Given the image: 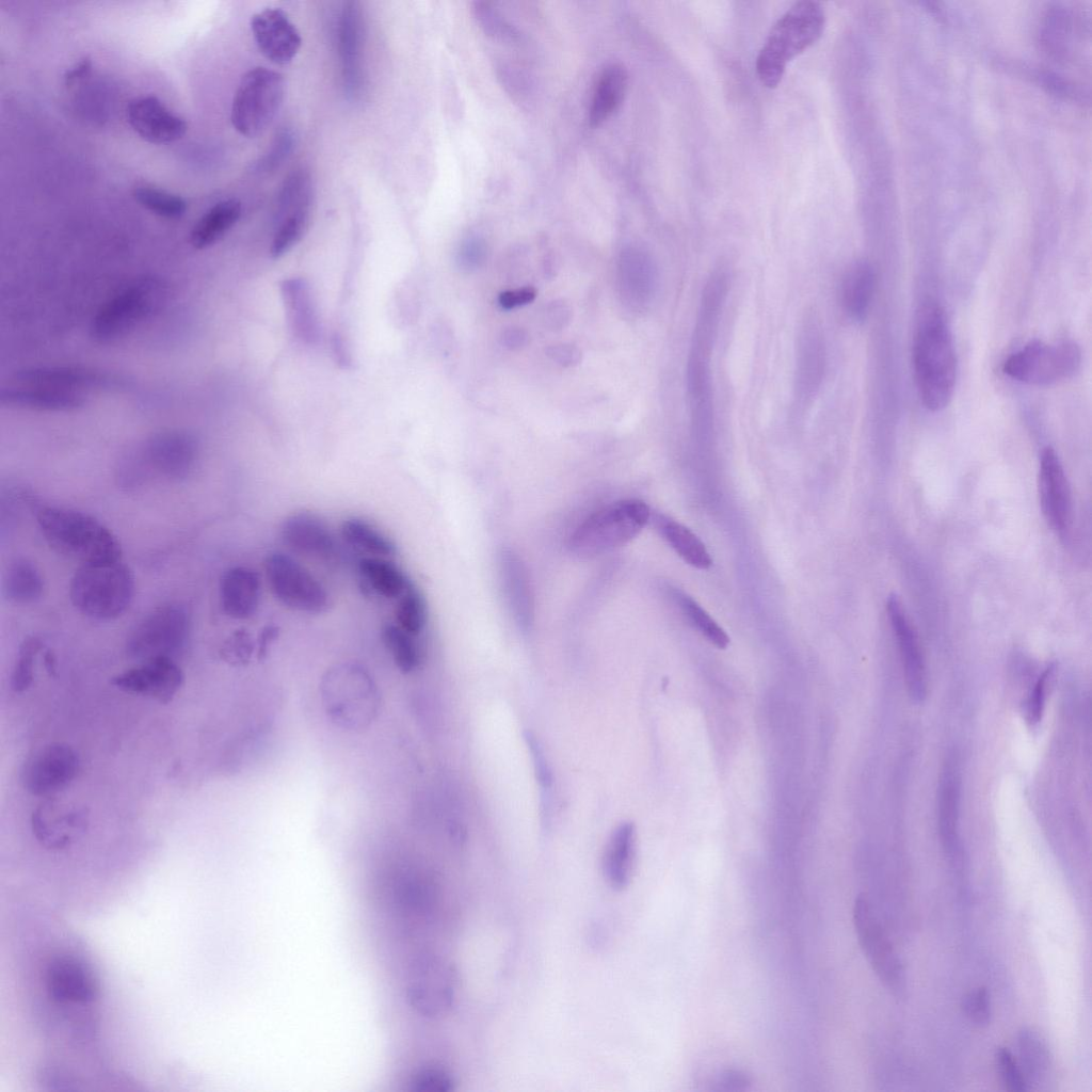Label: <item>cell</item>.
<instances>
[{"mask_svg":"<svg viewBox=\"0 0 1092 1092\" xmlns=\"http://www.w3.org/2000/svg\"><path fill=\"white\" fill-rule=\"evenodd\" d=\"M913 354L921 402L933 412L945 408L954 390L957 358L944 310L937 304L928 303L919 311Z\"/></svg>","mask_w":1092,"mask_h":1092,"instance_id":"obj_1","label":"cell"},{"mask_svg":"<svg viewBox=\"0 0 1092 1092\" xmlns=\"http://www.w3.org/2000/svg\"><path fill=\"white\" fill-rule=\"evenodd\" d=\"M38 528L58 553L81 565L119 561L122 547L112 531L95 517L70 509L41 507Z\"/></svg>","mask_w":1092,"mask_h":1092,"instance_id":"obj_2","label":"cell"},{"mask_svg":"<svg viewBox=\"0 0 1092 1092\" xmlns=\"http://www.w3.org/2000/svg\"><path fill=\"white\" fill-rule=\"evenodd\" d=\"M825 20L822 5L812 0L796 2L776 20L756 58L765 86H777L788 63L821 37Z\"/></svg>","mask_w":1092,"mask_h":1092,"instance_id":"obj_3","label":"cell"},{"mask_svg":"<svg viewBox=\"0 0 1092 1092\" xmlns=\"http://www.w3.org/2000/svg\"><path fill=\"white\" fill-rule=\"evenodd\" d=\"M42 973L43 989L50 1008L70 1024L77 1019L82 1028L84 1024L81 1022H90L92 1009L100 993L99 981L91 963L80 951L62 948L47 957Z\"/></svg>","mask_w":1092,"mask_h":1092,"instance_id":"obj_4","label":"cell"},{"mask_svg":"<svg viewBox=\"0 0 1092 1092\" xmlns=\"http://www.w3.org/2000/svg\"><path fill=\"white\" fill-rule=\"evenodd\" d=\"M134 577L121 560L80 565L69 584L74 606L95 620H113L122 615L134 596Z\"/></svg>","mask_w":1092,"mask_h":1092,"instance_id":"obj_5","label":"cell"},{"mask_svg":"<svg viewBox=\"0 0 1092 1092\" xmlns=\"http://www.w3.org/2000/svg\"><path fill=\"white\" fill-rule=\"evenodd\" d=\"M651 510L639 499L612 502L588 516L572 533L571 551L579 558H593L619 548L635 539L648 523Z\"/></svg>","mask_w":1092,"mask_h":1092,"instance_id":"obj_6","label":"cell"},{"mask_svg":"<svg viewBox=\"0 0 1092 1092\" xmlns=\"http://www.w3.org/2000/svg\"><path fill=\"white\" fill-rule=\"evenodd\" d=\"M285 96L283 76L266 67L246 71L236 90L230 119L243 136L256 138L272 124Z\"/></svg>","mask_w":1092,"mask_h":1092,"instance_id":"obj_7","label":"cell"},{"mask_svg":"<svg viewBox=\"0 0 1092 1092\" xmlns=\"http://www.w3.org/2000/svg\"><path fill=\"white\" fill-rule=\"evenodd\" d=\"M853 925L861 949L878 979L893 996L903 998L906 993L903 964L864 895H858L854 901Z\"/></svg>","mask_w":1092,"mask_h":1092,"instance_id":"obj_8","label":"cell"},{"mask_svg":"<svg viewBox=\"0 0 1092 1092\" xmlns=\"http://www.w3.org/2000/svg\"><path fill=\"white\" fill-rule=\"evenodd\" d=\"M263 566L272 594L286 607L320 614L332 606L331 596L322 583L289 555L272 552Z\"/></svg>","mask_w":1092,"mask_h":1092,"instance_id":"obj_9","label":"cell"},{"mask_svg":"<svg viewBox=\"0 0 1092 1092\" xmlns=\"http://www.w3.org/2000/svg\"><path fill=\"white\" fill-rule=\"evenodd\" d=\"M1081 364V352L1074 342L1031 341L1013 353L1003 365L1010 378L1030 385H1050L1073 376Z\"/></svg>","mask_w":1092,"mask_h":1092,"instance_id":"obj_10","label":"cell"},{"mask_svg":"<svg viewBox=\"0 0 1092 1092\" xmlns=\"http://www.w3.org/2000/svg\"><path fill=\"white\" fill-rule=\"evenodd\" d=\"M190 615L180 604H166L147 614L130 632L127 653L146 661L156 657H173L186 644Z\"/></svg>","mask_w":1092,"mask_h":1092,"instance_id":"obj_11","label":"cell"},{"mask_svg":"<svg viewBox=\"0 0 1092 1092\" xmlns=\"http://www.w3.org/2000/svg\"><path fill=\"white\" fill-rule=\"evenodd\" d=\"M161 285L150 278L130 285L100 309L93 323V335L100 341L112 340L131 328L158 305Z\"/></svg>","mask_w":1092,"mask_h":1092,"instance_id":"obj_12","label":"cell"},{"mask_svg":"<svg viewBox=\"0 0 1092 1092\" xmlns=\"http://www.w3.org/2000/svg\"><path fill=\"white\" fill-rule=\"evenodd\" d=\"M728 291V276L717 269L708 276L695 317L686 371L709 372L720 318Z\"/></svg>","mask_w":1092,"mask_h":1092,"instance_id":"obj_13","label":"cell"},{"mask_svg":"<svg viewBox=\"0 0 1092 1092\" xmlns=\"http://www.w3.org/2000/svg\"><path fill=\"white\" fill-rule=\"evenodd\" d=\"M78 757L64 743H50L31 755L21 772L23 787L34 796H47L60 791L75 777Z\"/></svg>","mask_w":1092,"mask_h":1092,"instance_id":"obj_14","label":"cell"},{"mask_svg":"<svg viewBox=\"0 0 1092 1092\" xmlns=\"http://www.w3.org/2000/svg\"><path fill=\"white\" fill-rule=\"evenodd\" d=\"M796 349L794 398L799 405H806L817 396L826 365L824 336L816 317H805Z\"/></svg>","mask_w":1092,"mask_h":1092,"instance_id":"obj_15","label":"cell"},{"mask_svg":"<svg viewBox=\"0 0 1092 1092\" xmlns=\"http://www.w3.org/2000/svg\"><path fill=\"white\" fill-rule=\"evenodd\" d=\"M116 675L112 684L121 690L167 703L183 682L181 669L171 657H156Z\"/></svg>","mask_w":1092,"mask_h":1092,"instance_id":"obj_16","label":"cell"},{"mask_svg":"<svg viewBox=\"0 0 1092 1092\" xmlns=\"http://www.w3.org/2000/svg\"><path fill=\"white\" fill-rule=\"evenodd\" d=\"M1038 487L1045 520L1058 534H1064L1071 523V491L1060 459L1051 447L1041 452Z\"/></svg>","mask_w":1092,"mask_h":1092,"instance_id":"obj_17","label":"cell"},{"mask_svg":"<svg viewBox=\"0 0 1092 1092\" xmlns=\"http://www.w3.org/2000/svg\"><path fill=\"white\" fill-rule=\"evenodd\" d=\"M251 30L259 51L274 64L291 62L302 45L300 32L279 7H267L254 14Z\"/></svg>","mask_w":1092,"mask_h":1092,"instance_id":"obj_18","label":"cell"},{"mask_svg":"<svg viewBox=\"0 0 1092 1092\" xmlns=\"http://www.w3.org/2000/svg\"><path fill=\"white\" fill-rule=\"evenodd\" d=\"M886 610L899 647L909 694L913 701L922 702L927 694V679L917 636L897 596H889Z\"/></svg>","mask_w":1092,"mask_h":1092,"instance_id":"obj_19","label":"cell"},{"mask_svg":"<svg viewBox=\"0 0 1092 1092\" xmlns=\"http://www.w3.org/2000/svg\"><path fill=\"white\" fill-rule=\"evenodd\" d=\"M338 53L344 93L351 100L362 95V20L356 2H344L338 20Z\"/></svg>","mask_w":1092,"mask_h":1092,"instance_id":"obj_20","label":"cell"},{"mask_svg":"<svg viewBox=\"0 0 1092 1092\" xmlns=\"http://www.w3.org/2000/svg\"><path fill=\"white\" fill-rule=\"evenodd\" d=\"M127 121L143 140L152 144L175 142L184 135L188 128L183 118L171 112L155 96L131 100L127 107Z\"/></svg>","mask_w":1092,"mask_h":1092,"instance_id":"obj_21","label":"cell"},{"mask_svg":"<svg viewBox=\"0 0 1092 1092\" xmlns=\"http://www.w3.org/2000/svg\"><path fill=\"white\" fill-rule=\"evenodd\" d=\"M197 457L195 440L183 433L171 432L155 436L144 452L145 465L161 476L180 480L192 471Z\"/></svg>","mask_w":1092,"mask_h":1092,"instance_id":"obj_22","label":"cell"},{"mask_svg":"<svg viewBox=\"0 0 1092 1092\" xmlns=\"http://www.w3.org/2000/svg\"><path fill=\"white\" fill-rule=\"evenodd\" d=\"M418 979L412 987L413 1005L428 1015L447 1012L454 1000L455 974L443 961L427 960L419 965Z\"/></svg>","mask_w":1092,"mask_h":1092,"instance_id":"obj_23","label":"cell"},{"mask_svg":"<svg viewBox=\"0 0 1092 1092\" xmlns=\"http://www.w3.org/2000/svg\"><path fill=\"white\" fill-rule=\"evenodd\" d=\"M280 537L290 549L309 557L331 559L337 549L328 526L308 512L289 515L282 524Z\"/></svg>","mask_w":1092,"mask_h":1092,"instance_id":"obj_24","label":"cell"},{"mask_svg":"<svg viewBox=\"0 0 1092 1092\" xmlns=\"http://www.w3.org/2000/svg\"><path fill=\"white\" fill-rule=\"evenodd\" d=\"M258 574L246 566H235L226 571L220 582V600L223 611L230 617L245 620L258 610L261 594Z\"/></svg>","mask_w":1092,"mask_h":1092,"instance_id":"obj_25","label":"cell"},{"mask_svg":"<svg viewBox=\"0 0 1092 1092\" xmlns=\"http://www.w3.org/2000/svg\"><path fill=\"white\" fill-rule=\"evenodd\" d=\"M637 833L632 822L619 824L611 833L603 855V874L614 890L625 889L633 876Z\"/></svg>","mask_w":1092,"mask_h":1092,"instance_id":"obj_26","label":"cell"},{"mask_svg":"<svg viewBox=\"0 0 1092 1092\" xmlns=\"http://www.w3.org/2000/svg\"><path fill=\"white\" fill-rule=\"evenodd\" d=\"M499 572L511 612L519 626L527 629L533 617V600L525 565L513 550L504 548L499 555Z\"/></svg>","mask_w":1092,"mask_h":1092,"instance_id":"obj_27","label":"cell"},{"mask_svg":"<svg viewBox=\"0 0 1092 1092\" xmlns=\"http://www.w3.org/2000/svg\"><path fill=\"white\" fill-rule=\"evenodd\" d=\"M628 84V74L621 64L607 65L600 73L589 108V123L596 127L607 121L622 103Z\"/></svg>","mask_w":1092,"mask_h":1092,"instance_id":"obj_28","label":"cell"},{"mask_svg":"<svg viewBox=\"0 0 1092 1092\" xmlns=\"http://www.w3.org/2000/svg\"><path fill=\"white\" fill-rule=\"evenodd\" d=\"M874 290V271L872 266L858 260L846 271L840 289L841 305L847 316L862 322L868 315Z\"/></svg>","mask_w":1092,"mask_h":1092,"instance_id":"obj_29","label":"cell"},{"mask_svg":"<svg viewBox=\"0 0 1092 1092\" xmlns=\"http://www.w3.org/2000/svg\"><path fill=\"white\" fill-rule=\"evenodd\" d=\"M288 318L294 333L306 341L318 336V320L310 290L304 279L288 278L282 284Z\"/></svg>","mask_w":1092,"mask_h":1092,"instance_id":"obj_30","label":"cell"},{"mask_svg":"<svg viewBox=\"0 0 1092 1092\" xmlns=\"http://www.w3.org/2000/svg\"><path fill=\"white\" fill-rule=\"evenodd\" d=\"M0 399L5 405L45 411H69L83 404L82 397L73 391L23 385L2 390Z\"/></svg>","mask_w":1092,"mask_h":1092,"instance_id":"obj_31","label":"cell"},{"mask_svg":"<svg viewBox=\"0 0 1092 1092\" xmlns=\"http://www.w3.org/2000/svg\"><path fill=\"white\" fill-rule=\"evenodd\" d=\"M16 379L23 386L73 392L83 387L100 386L108 381L99 373L71 368H35L18 373Z\"/></svg>","mask_w":1092,"mask_h":1092,"instance_id":"obj_32","label":"cell"},{"mask_svg":"<svg viewBox=\"0 0 1092 1092\" xmlns=\"http://www.w3.org/2000/svg\"><path fill=\"white\" fill-rule=\"evenodd\" d=\"M1018 1064L1030 1085H1040L1049 1075L1051 1067L1050 1050L1043 1037L1031 1027H1023L1016 1034Z\"/></svg>","mask_w":1092,"mask_h":1092,"instance_id":"obj_33","label":"cell"},{"mask_svg":"<svg viewBox=\"0 0 1092 1092\" xmlns=\"http://www.w3.org/2000/svg\"><path fill=\"white\" fill-rule=\"evenodd\" d=\"M241 203L236 198L213 205L194 225L190 241L196 248H205L220 240L240 219Z\"/></svg>","mask_w":1092,"mask_h":1092,"instance_id":"obj_34","label":"cell"},{"mask_svg":"<svg viewBox=\"0 0 1092 1092\" xmlns=\"http://www.w3.org/2000/svg\"><path fill=\"white\" fill-rule=\"evenodd\" d=\"M357 567L372 591L385 598L400 597L413 583L397 564L386 558H363Z\"/></svg>","mask_w":1092,"mask_h":1092,"instance_id":"obj_35","label":"cell"},{"mask_svg":"<svg viewBox=\"0 0 1092 1092\" xmlns=\"http://www.w3.org/2000/svg\"><path fill=\"white\" fill-rule=\"evenodd\" d=\"M655 523L664 540L686 563L698 569L710 567L709 552L690 529L663 517H655Z\"/></svg>","mask_w":1092,"mask_h":1092,"instance_id":"obj_36","label":"cell"},{"mask_svg":"<svg viewBox=\"0 0 1092 1092\" xmlns=\"http://www.w3.org/2000/svg\"><path fill=\"white\" fill-rule=\"evenodd\" d=\"M341 536L349 545L373 557L392 558L397 553L395 542L363 518L346 519L341 525Z\"/></svg>","mask_w":1092,"mask_h":1092,"instance_id":"obj_37","label":"cell"},{"mask_svg":"<svg viewBox=\"0 0 1092 1092\" xmlns=\"http://www.w3.org/2000/svg\"><path fill=\"white\" fill-rule=\"evenodd\" d=\"M44 582L36 566L27 559L14 561L4 578L5 596L18 604H30L37 600L43 593Z\"/></svg>","mask_w":1092,"mask_h":1092,"instance_id":"obj_38","label":"cell"},{"mask_svg":"<svg viewBox=\"0 0 1092 1092\" xmlns=\"http://www.w3.org/2000/svg\"><path fill=\"white\" fill-rule=\"evenodd\" d=\"M412 636L394 624L384 625L381 631L384 645L403 672L413 671L419 663V651Z\"/></svg>","mask_w":1092,"mask_h":1092,"instance_id":"obj_39","label":"cell"},{"mask_svg":"<svg viewBox=\"0 0 1092 1092\" xmlns=\"http://www.w3.org/2000/svg\"><path fill=\"white\" fill-rule=\"evenodd\" d=\"M395 615L397 625L413 636L423 629L428 619L427 604L420 591L413 583L400 596Z\"/></svg>","mask_w":1092,"mask_h":1092,"instance_id":"obj_40","label":"cell"},{"mask_svg":"<svg viewBox=\"0 0 1092 1092\" xmlns=\"http://www.w3.org/2000/svg\"><path fill=\"white\" fill-rule=\"evenodd\" d=\"M310 216V207L299 209L284 216L271 244V255L279 258L291 250L305 234Z\"/></svg>","mask_w":1092,"mask_h":1092,"instance_id":"obj_41","label":"cell"},{"mask_svg":"<svg viewBox=\"0 0 1092 1092\" xmlns=\"http://www.w3.org/2000/svg\"><path fill=\"white\" fill-rule=\"evenodd\" d=\"M133 197L144 208L166 219H178L187 211V203L182 197L154 187L135 188Z\"/></svg>","mask_w":1092,"mask_h":1092,"instance_id":"obj_42","label":"cell"},{"mask_svg":"<svg viewBox=\"0 0 1092 1092\" xmlns=\"http://www.w3.org/2000/svg\"><path fill=\"white\" fill-rule=\"evenodd\" d=\"M679 605L690 624L712 645L723 649L727 647L729 638L722 627L692 598L679 596Z\"/></svg>","mask_w":1092,"mask_h":1092,"instance_id":"obj_43","label":"cell"},{"mask_svg":"<svg viewBox=\"0 0 1092 1092\" xmlns=\"http://www.w3.org/2000/svg\"><path fill=\"white\" fill-rule=\"evenodd\" d=\"M473 15L480 27L488 35L510 41H515L519 37L517 29L489 2H476L473 4Z\"/></svg>","mask_w":1092,"mask_h":1092,"instance_id":"obj_44","label":"cell"},{"mask_svg":"<svg viewBox=\"0 0 1092 1092\" xmlns=\"http://www.w3.org/2000/svg\"><path fill=\"white\" fill-rule=\"evenodd\" d=\"M294 143L295 135L291 128H282L267 151L254 163V171L267 174L279 167L292 151Z\"/></svg>","mask_w":1092,"mask_h":1092,"instance_id":"obj_45","label":"cell"},{"mask_svg":"<svg viewBox=\"0 0 1092 1092\" xmlns=\"http://www.w3.org/2000/svg\"><path fill=\"white\" fill-rule=\"evenodd\" d=\"M957 786L951 775H947L943 786L941 802V825L946 848L953 852L956 850L954 817L957 807Z\"/></svg>","mask_w":1092,"mask_h":1092,"instance_id":"obj_46","label":"cell"},{"mask_svg":"<svg viewBox=\"0 0 1092 1092\" xmlns=\"http://www.w3.org/2000/svg\"><path fill=\"white\" fill-rule=\"evenodd\" d=\"M995 1065L1005 1088L1011 1092L1028 1091V1086L1017 1060L1007 1047H998L994 1055Z\"/></svg>","mask_w":1092,"mask_h":1092,"instance_id":"obj_47","label":"cell"},{"mask_svg":"<svg viewBox=\"0 0 1092 1092\" xmlns=\"http://www.w3.org/2000/svg\"><path fill=\"white\" fill-rule=\"evenodd\" d=\"M41 641L34 637L26 639L21 644L12 676L14 690L21 691L30 685L33 675V662L41 648Z\"/></svg>","mask_w":1092,"mask_h":1092,"instance_id":"obj_48","label":"cell"},{"mask_svg":"<svg viewBox=\"0 0 1092 1092\" xmlns=\"http://www.w3.org/2000/svg\"><path fill=\"white\" fill-rule=\"evenodd\" d=\"M962 1010L974 1025L989 1026L992 1018V1006L987 990L978 987L967 993L962 1000Z\"/></svg>","mask_w":1092,"mask_h":1092,"instance_id":"obj_49","label":"cell"},{"mask_svg":"<svg viewBox=\"0 0 1092 1092\" xmlns=\"http://www.w3.org/2000/svg\"><path fill=\"white\" fill-rule=\"evenodd\" d=\"M253 652V642L245 629L235 630L222 644V658L234 665L245 663Z\"/></svg>","mask_w":1092,"mask_h":1092,"instance_id":"obj_50","label":"cell"},{"mask_svg":"<svg viewBox=\"0 0 1092 1092\" xmlns=\"http://www.w3.org/2000/svg\"><path fill=\"white\" fill-rule=\"evenodd\" d=\"M525 739L531 754L536 780L544 789H548L552 785V772L544 749L533 733L527 732Z\"/></svg>","mask_w":1092,"mask_h":1092,"instance_id":"obj_51","label":"cell"},{"mask_svg":"<svg viewBox=\"0 0 1092 1092\" xmlns=\"http://www.w3.org/2000/svg\"><path fill=\"white\" fill-rule=\"evenodd\" d=\"M1049 672L1050 669L1048 668L1038 678L1033 687V690L1031 691L1027 700L1026 718L1030 724H1037L1040 722L1045 700V687Z\"/></svg>","mask_w":1092,"mask_h":1092,"instance_id":"obj_52","label":"cell"},{"mask_svg":"<svg viewBox=\"0 0 1092 1092\" xmlns=\"http://www.w3.org/2000/svg\"><path fill=\"white\" fill-rule=\"evenodd\" d=\"M420 1090L448 1092L453 1090V1078L444 1070L429 1069L421 1073L417 1080Z\"/></svg>","mask_w":1092,"mask_h":1092,"instance_id":"obj_53","label":"cell"},{"mask_svg":"<svg viewBox=\"0 0 1092 1092\" xmlns=\"http://www.w3.org/2000/svg\"><path fill=\"white\" fill-rule=\"evenodd\" d=\"M547 356L562 367H573L579 364L581 352L571 343H556L546 349Z\"/></svg>","mask_w":1092,"mask_h":1092,"instance_id":"obj_54","label":"cell"},{"mask_svg":"<svg viewBox=\"0 0 1092 1092\" xmlns=\"http://www.w3.org/2000/svg\"><path fill=\"white\" fill-rule=\"evenodd\" d=\"M717 1085L723 1091H745L751 1086V1079L739 1070H725L719 1075Z\"/></svg>","mask_w":1092,"mask_h":1092,"instance_id":"obj_55","label":"cell"},{"mask_svg":"<svg viewBox=\"0 0 1092 1092\" xmlns=\"http://www.w3.org/2000/svg\"><path fill=\"white\" fill-rule=\"evenodd\" d=\"M571 319V308L563 301L551 302L545 310V322L551 330H561Z\"/></svg>","mask_w":1092,"mask_h":1092,"instance_id":"obj_56","label":"cell"},{"mask_svg":"<svg viewBox=\"0 0 1092 1092\" xmlns=\"http://www.w3.org/2000/svg\"><path fill=\"white\" fill-rule=\"evenodd\" d=\"M535 294V290L531 287L505 291L500 294L499 303L503 308L511 309L530 303L534 300Z\"/></svg>","mask_w":1092,"mask_h":1092,"instance_id":"obj_57","label":"cell"},{"mask_svg":"<svg viewBox=\"0 0 1092 1092\" xmlns=\"http://www.w3.org/2000/svg\"><path fill=\"white\" fill-rule=\"evenodd\" d=\"M501 343L510 350H518L528 342V334L521 327L511 326L501 334Z\"/></svg>","mask_w":1092,"mask_h":1092,"instance_id":"obj_58","label":"cell"},{"mask_svg":"<svg viewBox=\"0 0 1092 1092\" xmlns=\"http://www.w3.org/2000/svg\"><path fill=\"white\" fill-rule=\"evenodd\" d=\"M92 68V61L89 57L81 59L73 67L66 70L64 80L66 85L75 83L77 80L83 78Z\"/></svg>","mask_w":1092,"mask_h":1092,"instance_id":"obj_59","label":"cell"},{"mask_svg":"<svg viewBox=\"0 0 1092 1092\" xmlns=\"http://www.w3.org/2000/svg\"><path fill=\"white\" fill-rule=\"evenodd\" d=\"M278 629L275 626H267L262 629L259 637V656L264 655L268 645L276 638Z\"/></svg>","mask_w":1092,"mask_h":1092,"instance_id":"obj_60","label":"cell"}]
</instances>
